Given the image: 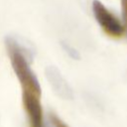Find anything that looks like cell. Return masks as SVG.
<instances>
[{"mask_svg":"<svg viewBox=\"0 0 127 127\" xmlns=\"http://www.w3.org/2000/svg\"><path fill=\"white\" fill-rule=\"evenodd\" d=\"M8 53L11 59V65L22 85V90L30 91L41 96V85L37 75L30 67V63L18 52L9 51Z\"/></svg>","mask_w":127,"mask_h":127,"instance_id":"1","label":"cell"},{"mask_svg":"<svg viewBox=\"0 0 127 127\" xmlns=\"http://www.w3.org/2000/svg\"><path fill=\"white\" fill-rule=\"evenodd\" d=\"M92 14L98 25L109 35L119 37L123 35L125 28L123 24L104 6L99 0H93L91 3Z\"/></svg>","mask_w":127,"mask_h":127,"instance_id":"2","label":"cell"},{"mask_svg":"<svg viewBox=\"0 0 127 127\" xmlns=\"http://www.w3.org/2000/svg\"><path fill=\"white\" fill-rule=\"evenodd\" d=\"M40 95L22 90V100L24 108L29 116L32 127H44L43 123V108L40 101Z\"/></svg>","mask_w":127,"mask_h":127,"instance_id":"3","label":"cell"},{"mask_svg":"<svg viewBox=\"0 0 127 127\" xmlns=\"http://www.w3.org/2000/svg\"><path fill=\"white\" fill-rule=\"evenodd\" d=\"M47 79L53 90L63 99H73V91L61 71L54 65H48L45 69Z\"/></svg>","mask_w":127,"mask_h":127,"instance_id":"4","label":"cell"},{"mask_svg":"<svg viewBox=\"0 0 127 127\" xmlns=\"http://www.w3.org/2000/svg\"><path fill=\"white\" fill-rule=\"evenodd\" d=\"M5 44L9 51H15L20 53L30 64L33 63L35 55H36V48L35 46L28 41L27 39L21 36L9 35L5 38Z\"/></svg>","mask_w":127,"mask_h":127,"instance_id":"5","label":"cell"},{"mask_svg":"<svg viewBox=\"0 0 127 127\" xmlns=\"http://www.w3.org/2000/svg\"><path fill=\"white\" fill-rule=\"evenodd\" d=\"M61 47H62V49L64 50V52L70 58V59H72V60H74V61H78V60H80V54H79V52L74 48V47H72L71 45H69L68 43H66V42H64V41H61Z\"/></svg>","mask_w":127,"mask_h":127,"instance_id":"6","label":"cell"},{"mask_svg":"<svg viewBox=\"0 0 127 127\" xmlns=\"http://www.w3.org/2000/svg\"><path fill=\"white\" fill-rule=\"evenodd\" d=\"M53 123H54L55 127H68L63 121H61L59 118H53Z\"/></svg>","mask_w":127,"mask_h":127,"instance_id":"7","label":"cell"},{"mask_svg":"<svg viewBox=\"0 0 127 127\" xmlns=\"http://www.w3.org/2000/svg\"><path fill=\"white\" fill-rule=\"evenodd\" d=\"M122 3V9L124 11V17L127 18V0H121Z\"/></svg>","mask_w":127,"mask_h":127,"instance_id":"8","label":"cell"},{"mask_svg":"<svg viewBox=\"0 0 127 127\" xmlns=\"http://www.w3.org/2000/svg\"><path fill=\"white\" fill-rule=\"evenodd\" d=\"M80 1V3H81V5L83 6V8H87V6L89 5V0H79Z\"/></svg>","mask_w":127,"mask_h":127,"instance_id":"9","label":"cell"}]
</instances>
